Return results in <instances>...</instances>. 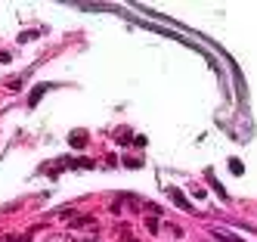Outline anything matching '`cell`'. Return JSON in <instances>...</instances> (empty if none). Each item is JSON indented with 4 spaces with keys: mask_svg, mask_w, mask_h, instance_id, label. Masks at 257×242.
<instances>
[{
    "mask_svg": "<svg viewBox=\"0 0 257 242\" xmlns=\"http://www.w3.org/2000/svg\"><path fill=\"white\" fill-rule=\"evenodd\" d=\"M87 143V134H71V146H84Z\"/></svg>",
    "mask_w": 257,
    "mask_h": 242,
    "instance_id": "7a4b0ae2",
    "label": "cell"
},
{
    "mask_svg": "<svg viewBox=\"0 0 257 242\" xmlns=\"http://www.w3.org/2000/svg\"><path fill=\"white\" fill-rule=\"evenodd\" d=\"M229 168H232V174H242V171H245V168H242V162H235V158L229 162Z\"/></svg>",
    "mask_w": 257,
    "mask_h": 242,
    "instance_id": "3957f363",
    "label": "cell"
},
{
    "mask_svg": "<svg viewBox=\"0 0 257 242\" xmlns=\"http://www.w3.org/2000/svg\"><path fill=\"white\" fill-rule=\"evenodd\" d=\"M214 233V239H220V242H242L235 233H226V230H211Z\"/></svg>",
    "mask_w": 257,
    "mask_h": 242,
    "instance_id": "6da1fadb",
    "label": "cell"
}]
</instances>
